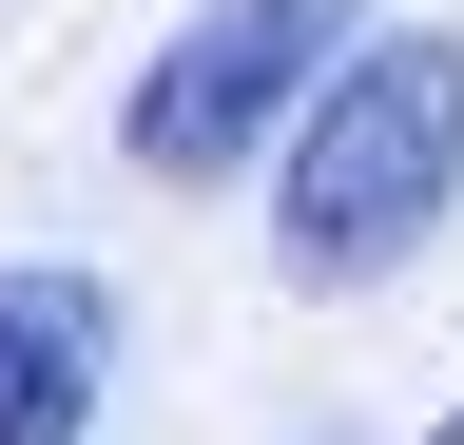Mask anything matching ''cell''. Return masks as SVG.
<instances>
[{"label":"cell","mask_w":464,"mask_h":445,"mask_svg":"<svg viewBox=\"0 0 464 445\" xmlns=\"http://www.w3.org/2000/svg\"><path fill=\"white\" fill-rule=\"evenodd\" d=\"M329 39H348V0H194V39H155V78L116 97V155H136L155 194L252 175V155L329 97Z\"/></svg>","instance_id":"2"},{"label":"cell","mask_w":464,"mask_h":445,"mask_svg":"<svg viewBox=\"0 0 464 445\" xmlns=\"http://www.w3.org/2000/svg\"><path fill=\"white\" fill-rule=\"evenodd\" d=\"M464 194V39H348L329 97L290 117V194H271V271L290 291H368L445 233Z\"/></svg>","instance_id":"1"},{"label":"cell","mask_w":464,"mask_h":445,"mask_svg":"<svg viewBox=\"0 0 464 445\" xmlns=\"http://www.w3.org/2000/svg\"><path fill=\"white\" fill-rule=\"evenodd\" d=\"M97 387H116V291L0 271V445H97Z\"/></svg>","instance_id":"3"},{"label":"cell","mask_w":464,"mask_h":445,"mask_svg":"<svg viewBox=\"0 0 464 445\" xmlns=\"http://www.w3.org/2000/svg\"><path fill=\"white\" fill-rule=\"evenodd\" d=\"M426 445H464V407H445V426H426Z\"/></svg>","instance_id":"4"}]
</instances>
